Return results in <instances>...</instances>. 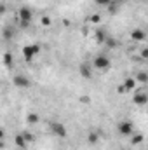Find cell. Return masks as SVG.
Returning <instances> with one entry per match:
<instances>
[{"label":"cell","mask_w":148,"mask_h":150,"mask_svg":"<svg viewBox=\"0 0 148 150\" xmlns=\"http://www.w3.org/2000/svg\"><path fill=\"white\" fill-rule=\"evenodd\" d=\"M19 19H21V28H28V25H30L32 19H33V12H32V9H28V7H21V9H19Z\"/></svg>","instance_id":"cell-1"},{"label":"cell","mask_w":148,"mask_h":150,"mask_svg":"<svg viewBox=\"0 0 148 150\" xmlns=\"http://www.w3.org/2000/svg\"><path fill=\"white\" fill-rule=\"evenodd\" d=\"M38 52H40V45H37V44H30V45H25L23 47V56H25V59L28 63L37 56Z\"/></svg>","instance_id":"cell-2"},{"label":"cell","mask_w":148,"mask_h":150,"mask_svg":"<svg viewBox=\"0 0 148 150\" xmlns=\"http://www.w3.org/2000/svg\"><path fill=\"white\" fill-rule=\"evenodd\" d=\"M92 65H94V68H98V70H108V68H110V59H108L106 56H96L94 61H92Z\"/></svg>","instance_id":"cell-3"},{"label":"cell","mask_w":148,"mask_h":150,"mask_svg":"<svg viewBox=\"0 0 148 150\" xmlns=\"http://www.w3.org/2000/svg\"><path fill=\"white\" fill-rule=\"evenodd\" d=\"M49 127H51V131H52L56 136H59V138H65V136H66V127H65V124H61V122H49Z\"/></svg>","instance_id":"cell-4"},{"label":"cell","mask_w":148,"mask_h":150,"mask_svg":"<svg viewBox=\"0 0 148 150\" xmlns=\"http://www.w3.org/2000/svg\"><path fill=\"white\" fill-rule=\"evenodd\" d=\"M12 82H14V86L19 87V89H26V87H30V80H28V77H25V75H14Z\"/></svg>","instance_id":"cell-5"},{"label":"cell","mask_w":148,"mask_h":150,"mask_svg":"<svg viewBox=\"0 0 148 150\" xmlns=\"http://www.w3.org/2000/svg\"><path fill=\"white\" fill-rule=\"evenodd\" d=\"M118 133L124 134V136H129V134L134 133V127H132V124H131L129 120H122V122L118 124Z\"/></svg>","instance_id":"cell-6"},{"label":"cell","mask_w":148,"mask_h":150,"mask_svg":"<svg viewBox=\"0 0 148 150\" xmlns=\"http://www.w3.org/2000/svg\"><path fill=\"white\" fill-rule=\"evenodd\" d=\"M147 101H148V96L145 94V93H136V94H134V103H136V105L143 107Z\"/></svg>","instance_id":"cell-7"},{"label":"cell","mask_w":148,"mask_h":150,"mask_svg":"<svg viewBox=\"0 0 148 150\" xmlns=\"http://www.w3.org/2000/svg\"><path fill=\"white\" fill-rule=\"evenodd\" d=\"M122 86H124L125 93H127V91H132V89H136V79H132V77H127V79H125V82H124Z\"/></svg>","instance_id":"cell-8"},{"label":"cell","mask_w":148,"mask_h":150,"mask_svg":"<svg viewBox=\"0 0 148 150\" xmlns=\"http://www.w3.org/2000/svg\"><path fill=\"white\" fill-rule=\"evenodd\" d=\"M78 70H80V75H82L84 79H91V75H92V72H91V67H89L87 63H82Z\"/></svg>","instance_id":"cell-9"},{"label":"cell","mask_w":148,"mask_h":150,"mask_svg":"<svg viewBox=\"0 0 148 150\" xmlns=\"http://www.w3.org/2000/svg\"><path fill=\"white\" fill-rule=\"evenodd\" d=\"M147 37V33H145V30H141V28H136L132 33H131V38L132 40H145Z\"/></svg>","instance_id":"cell-10"},{"label":"cell","mask_w":148,"mask_h":150,"mask_svg":"<svg viewBox=\"0 0 148 150\" xmlns=\"http://www.w3.org/2000/svg\"><path fill=\"white\" fill-rule=\"evenodd\" d=\"M4 65H5L7 68H12V65H14V56H12L11 52H5V54H4Z\"/></svg>","instance_id":"cell-11"},{"label":"cell","mask_w":148,"mask_h":150,"mask_svg":"<svg viewBox=\"0 0 148 150\" xmlns=\"http://www.w3.org/2000/svg\"><path fill=\"white\" fill-rule=\"evenodd\" d=\"M26 120H28V124H37L38 120H40V117H38V113L32 112V113L26 115Z\"/></svg>","instance_id":"cell-12"},{"label":"cell","mask_w":148,"mask_h":150,"mask_svg":"<svg viewBox=\"0 0 148 150\" xmlns=\"http://www.w3.org/2000/svg\"><path fill=\"white\" fill-rule=\"evenodd\" d=\"M14 142H16V145H18V147H21V149H25V147H26V142H25L23 134H18V136L14 138Z\"/></svg>","instance_id":"cell-13"},{"label":"cell","mask_w":148,"mask_h":150,"mask_svg":"<svg viewBox=\"0 0 148 150\" xmlns=\"http://www.w3.org/2000/svg\"><path fill=\"white\" fill-rule=\"evenodd\" d=\"M98 140H99V136H98V133H89V136H87V142H89L91 145H94V143H98Z\"/></svg>","instance_id":"cell-14"},{"label":"cell","mask_w":148,"mask_h":150,"mask_svg":"<svg viewBox=\"0 0 148 150\" xmlns=\"http://www.w3.org/2000/svg\"><path fill=\"white\" fill-rule=\"evenodd\" d=\"M21 134H23V138H25V142H26V143H28V142H33V140H35V138H33V134H32V133H28V131H23Z\"/></svg>","instance_id":"cell-15"},{"label":"cell","mask_w":148,"mask_h":150,"mask_svg":"<svg viewBox=\"0 0 148 150\" xmlns=\"http://www.w3.org/2000/svg\"><path fill=\"white\" fill-rule=\"evenodd\" d=\"M105 38H106V35H105L103 30H98V32H96V40H98V42H105Z\"/></svg>","instance_id":"cell-16"},{"label":"cell","mask_w":148,"mask_h":150,"mask_svg":"<svg viewBox=\"0 0 148 150\" xmlns=\"http://www.w3.org/2000/svg\"><path fill=\"white\" fill-rule=\"evenodd\" d=\"M136 79H138V80H140L141 84H147V80H148V75L145 74V72H140V74H138V77H136Z\"/></svg>","instance_id":"cell-17"},{"label":"cell","mask_w":148,"mask_h":150,"mask_svg":"<svg viewBox=\"0 0 148 150\" xmlns=\"http://www.w3.org/2000/svg\"><path fill=\"white\" fill-rule=\"evenodd\" d=\"M132 145H138V143H141L143 142V134H136V136H132Z\"/></svg>","instance_id":"cell-18"},{"label":"cell","mask_w":148,"mask_h":150,"mask_svg":"<svg viewBox=\"0 0 148 150\" xmlns=\"http://www.w3.org/2000/svg\"><path fill=\"white\" fill-rule=\"evenodd\" d=\"M42 25H44V26H51V19H49L47 16H44V18H42Z\"/></svg>","instance_id":"cell-19"},{"label":"cell","mask_w":148,"mask_h":150,"mask_svg":"<svg viewBox=\"0 0 148 150\" xmlns=\"http://www.w3.org/2000/svg\"><path fill=\"white\" fill-rule=\"evenodd\" d=\"M4 38H12V30H5L4 32Z\"/></svg>","instance_id":"cell-20"},{"label":"cell","mask_w":148,"mask_h":150,"mask_svg":"<svg viewBox=\"0 0 148 150\" xmlns=\"http://www.w3.org/2000/svg\"><path fill=\"white\" fill-rule=\"evenodd\" d=\"M141 58H143V59H147V58H148V49H147V47L141 51Z\"/></svg>","instance_id":"cell-21"},{"label":"cell","mask_w":148,"mask_h":150,"mask_svg":"<svg viewBox=\"0 0 148 150\" xmlns=\"http://www.w3.org/2000/svg\"><path fill=\"white\" fill-rule=\"evenodd\" d=\"M91 21H92V23H99V16H98V14L91 16Z\"/></svg>","instance_id":"cell-22"},{"label":"cell","mask_w":148,"mask_h":150,"mask_svg":"<svg viewBox=\"0 0 148 150\" xmlns=\"http://www.w3.org/2000/svg\"><path fill=\"white\" fill-rule=\"evenodd\" d=\"M96 4H98V5H108L110 2H108V0H96Z\"/></svg>","instance_id":"cell-23"},{"label":"cell","mask_w":148,"mask_h":150,"mask_svg":"<svg viewBox=\"0 0 148 150\" xmlns=\"http://www.w3.org/2000/svg\"><path fill=\"white\" fill-rule=\"evenodd\" d=\"M5 12V5L4 4H0V14H4Z\"/></svg>","instance_id":"cell-24"},{"label":"cell","mask_w":148,"mask_h":150,"mask_svg":"<svg viewBox=\"0 0 148 150\" xmlns=\"http://www.w3.org/2000/svg\"><path fill=\"white\" fill-rule=\"evenodd\" d=\"M118 93H125V89H124V86H118V89H117Z\"/></svg>","instance_id":"cell-25"},{"label":"cell","mask_w":148,"mask_h":150,"mask_svg":"<svg viewBox=\"0 0 148 150\" xmlns=\"http://www.w3.org/2000/svg\"><path fill=\"white\" fill-rule=\"evenodd\" d=\"M80 101H84V103H87V101H89V98H87V96H82V98H80Z\"/></svg>","instance_id":"cell-26"},{"label":"cell","mask_w":148,"mask_h":150,"mask_svg":"<svg viewBox=\"0 0 148 150\" xmlns=\"http://www.w3.org/2000/svg\"><path fill=\"white\" fill-rule=\"evenodd\" d=\"M2 138H4V131L0 129V142H2Z\"/></svg>","instance_id":"cell-27"},{"label":"cell","mask_w":148,"mask_h":150,"mask_svg":"<svg viewBox=\"0 0 148 150\" xmlns=\"http://www.w3.org/2000/svg\"><path fill=\"white\" fill-rule=\"evenodd\" d=\"M108 2H115V0H108Z\"/></svg>","instance_id":"cell-28"}]
</instances>
